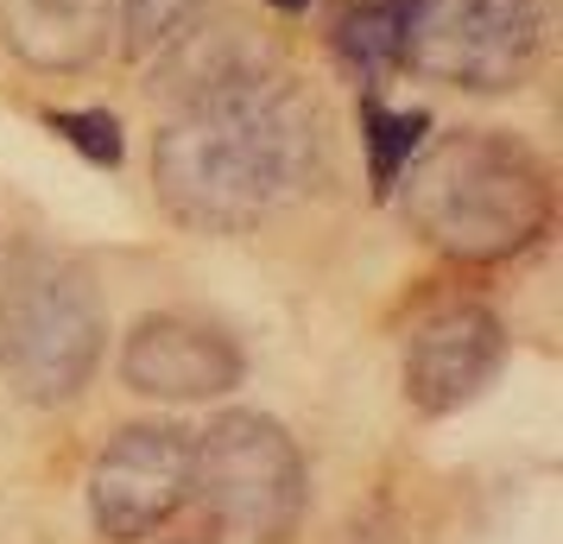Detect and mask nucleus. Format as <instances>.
Listing matches in <instances>:
<instances>
[{"label": "nucleus", "instance_id": "1", "mask_svg": "<svg viewBox=\"0 0 563 544\" xmlns=\"http://www.w3.org/2000/svg\"><path fill=\"white\" fill-rule=\"evenodd\" d=\"M330 158V127L310 89L266 70L203 102H184L178 121L153 140L158 203L184 229L247 234L266 215L317 190Z\"/></svg>", "mask_w": 563, "mask_h": 544}, {"label": "nucleus", "instance_id": "2", "mask_svg": "<svg viewBox=\"0 0 563 544\" xmlns=\"http://www.w3.org/2000/svg\"><path fill=\"white\" fill-rule=\"evenodd\" d=\"M411 229L450 259H512L551 229V171L507 133H450L399 184Z\"/></svg>", "mask_w": 563, "mask_h": 544}, {"label": "nucleus", "instance_id": "3", "mask_svg": "<svg viewBox=\"0 0 563 544\" xmlns=\"http://www.w3.org/2000/svg\"><path fill=\"white\" fill-rule=\"evenodd\" d=\"M108 348V311L77 259L26 247L0 286V367L20 399L64 406L77 399Z\"/></svg>", "mask_w": 563, "mask_h": 544}, {"label": "nucleus", "instance_id": "4", "mask_svg": "<svg viewBox=\"0 0 563 544\" xmlns=\"http://www.w3.org/2000/svg\"><path fill=\"white\" fill-rule=\"evenodd\" d=\"M190 500L247 544H285L305 519L310 475L279 418L222 412L203 437H190Z\"/></svg>", "mask_w": 563, "mask_h": 544}, {"label": "nucleus", "instance_id": "5", "mask_svg": "<svg viewBox=\"0 0 563 544\" xmlns=\"http://www.w3.org/2000/svg\"><path fill=\"white\" fill-rule=\"evenodd\" d=\"M544 57V0H406L399 70L443 89L500 96Z\"/></svg>", "mask_w": 563, "mask_h": 544}, {"label": "nucleus", "instance_id": "6", "mask_svg": "<svg viewBox=\"0 0 563 544\" xmlns=\"http://www.w3.org/2000/svg\"><path fill=\"white\" fill-rule=\"evenodd\" d=\"M190 500V431L178 424H128L89 468V519L114 544L153 539Z\"/></svg>", "mask_w": 563, "mask_h": 544}, {"label": "nucleus", "instance_id": "7", "mask_svg": "<svg viewBox=\"0 0 563 544\" xmlns=\"http://www.w3.org/2000/svg\"><path fill=\"white\" fill-rule=\"evenodd\" d=\"M507 362V330L487 304H443L418 317L406 336V399L418 412H462L482 399L487 380Z\"/></svg>", "mask_w": 563, "mask_h": 544}, {"label": "nucleus", "instance_id": "8", "mask_svg": "<svg viewBox=\"0 0 563 544\" xmlns=\"http://www.w3.org/2000/svg\"><path fill=\"white\" fill-rule=\"evenodd\" d=\"M241 348H234L222 330H209L197 317L158 311L140 317L133 336L121 342V380L146 399H172V406H190V399H222V392L241 387Z\"/></svg>", "mask_w": 563, "mask_h": 544}, {"label": "nucleus", "instance_id": "9", "mask_svg": "<svg viewBox=\"0 0 563 544\" xmlns=\"http://www.w3.org/2000/svg\"><path fill=\"white\" fill-rule=\"evenodd\" d=\"M158 64H153V96L165 102H203L216 89H234V82L247 77H266V70H279L273 52H266V38H260L247 20H190V26L172 38V45H158Z\"/></svg>", "mask_w": 563, "mask_h": 544}, {"label": "nucleus", "instance_id": "10", "mask_svg": "<svg viewBox=\"0 0 563 544\" xmlns=\"http://www.w3.org/2000/svg\"><path fill=\"white\" fill-rule=\"evenodd\" d=\"M0 38L38 77H70L108 52L114 0H0Z\"/></svg>", "mask_w": 563, "mask_h": 544}, {"label": "nucleus", "instance_id": "11", "mask_svg": "<svg viewBox=\"0 0 563 544\" xmlns=\"http://www.w3.org/2000/svg\"><path fill=\"white\" fill-rule=\"evenodd\" d=\"M399 32H406V0H361L342 13L335 45L361 82H380L386 70H399Z\"/></svg>", "mask_w": 563, "mask_h": 544}, {"label": "nucleus", "instance_id": "12", "mask_svg": "<svg viewBox=\"0 0 563 544\" xmlns=\"http://www.w3.org/2000/svg\"><path fill=\"white\" fill-rule=\"evenodd\" d=\"M418 140H424V114H406V108L386 102H361V146L374 158V190H393L399 171L418 158Z\"/></svg>", "mask_w": 563, "mask_h": 544}, {"label": "nucleus", "instance_id": "13", "mask_svg": "<svg viewBox=\"0 0 563 544\" xmlns=\"http://www.w3.org/2000/svg\"><path fill=\"white\" fill-rule=\"evenodd\" d=\"M203 7H209V0H114L133 57H153L158 45H172V38H178Z\"/></svg>", "mask_w": 563, "mask_h": 544}, {"label": "nucleus", "instance_id": "14", "mask_svg": "<svg viewBox=\"0 0 563 544\" xmlns=\"http://www.w3.org/2000/svg\"><path fill=\"white\" fill-rule=\"evenodd\" d=\"M45 121H52V133H64L77 153L96 158V165H121V121H114V114H102V108H57Z\"/></svg>", "mask_w": 563, "mask_h": 544}, {"label": "nucleus", "instance_id": "15", "mask_svg": "<svg viewBox=\"0 0 563 544\" xmlns=\"http://www.w3.org/2000/svg\"><path fill=\"white\" fill-rule=\"evenodd\" d=\"M279 7H305V0H279Z\"/></svg>", "mask_w": 563, "mask_h": 544}]
</instances>
